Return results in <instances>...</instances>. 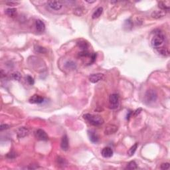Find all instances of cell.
<instances>
[{
	"instance_id": "6da1fadb",
	"label": "cell",
	"mask_w": 170,
	"mask_h": 170,
	"mask_svg": "<svg viewBox=\"0 0 170 170\" xmlns=\"http://www.w3.org/2000/svg\"><path fill=\"white\" fill-rule=\"evenodd\" d=\"M84 118L86 119L90 124L95 126H100L104 123V119L99 115L86 114L85 115H84Z\"/></svg>"
},
{
	"instance_id": "7a4b0ae2",
	"label": "cell",
	"mask_w": 170,
	"mask_h": 170,
	"mask_svg": "<svg viewBox=\"0 0 170 170\" xmlns=\"http://www.w3.org/2000/svg\"><path fill=\"white\" fill-rule=\"evenodd\" d=\"M157 94L154 90H148L146 91L144 98V102L147 105H150L157 100Z\"/></svg>"
},
{
	"instance_id": "3957f363",
	"label": "cell",
	"mask_w": 170,
	"mask_h": 170,
	"mask_svg": "<svg viewBox=\"0 0 170 170\" xmlns=\"http://www.w3.org/2000/svg\"><path fill=\"white\" fill-rule=\"evenodd\" d=\"M164 41H165V37H164V35L162 33H158L152 39V45L154 48L159 49L164 45Z\"/></svg>"
},
{
	"instance_id": "277c9868",
	"label": "cell",
	"mask_w": 170,
	"mask_h": 170,
	"mask_svg": "<svg viewBox=\"0 0 170 170\" xmlns=\"http://www.w3.org/2000/svg\"><path fill=\"white\" fill-rule=\"evenodd\" d=\"M109 105L111 109H116L119 106V96L117 94H112L109 97Z\"/></svg>"
},
{
	"instance_id": "5b68a950",
	"label": "cell",
	"mask_w": 170,
	"mask_h": 170,
	"mask_svg": "<svg viewBox=\"0 0 170 170\" xmlns=\"http://www.w3.org/2000/svg\"><path fill=\"white\" fill-rule=\"evenodd\" d=\"M47 5L50 9L54 11H59L61 9L63 6V4L62 2L59 1H49L47 2Z\"/></svg>"
},
{
	"instance_id": "8992f818",
	"label": "cell",
	"mask_w": 170,
	"mask_h": 170,
	"mask_svg": "<svg viewBox=\"0 0 170 170\" xmlns=\"http://www.w3.org/2000/svg\"><path fill=\"white\" fill-rule=\"evenodd\" d=\"M35 137L37 140L41 141H47L49 139L48 135L42 129H38L35 132Z\"/></svg>"
},
{
	"instance_id": "52a82bcc",
	"label": "cell",
	"mask_w": 170,
	"mask_h": 170,
	"mask_svg": "<svg viewBox=\"0 0 170 170\" xmlns=\"http://www.w3.org/2000/svg\"><path fill=\"white\" fill-rule=\"evenodd\" d=\"M104 78V75L102 73H96V74H92L90 75L88 79L90 82L92 83H96L99 81H102Z\"/></svg>"
},
{
	"instance_id": "ba28073f",
	"label": "cell",
	"mask_w": 170,
	"mask_h": 170,
	"mask_svg": "<svg viewBox=\"0 0 170 170\" xmlns=\"http://www.w3.org/2000/svg\"><path fill=\"white\" fill-rule=\"evenodd\" d=\"M17 136L18 138H23L26 137L29 134V129L26 127H20L17 130L16 132Z\"/></svg>"
},
{
	"instance_id": "9c48e42d",
	"label": "cell",
	"mask_w": 170,
	"mask_h": 170,
	"mask_svg": "<svg viewBox=\"0 0 170 170\" xmlns=\"http://www.w3.org/2000/svg\"><path fill=\"white\" fill-rule=\"evenodd\" d=\"M118 130L117 126L114 125V124H108L106 126L105 130H104V134L106 135H111L117 132Z\"/></svg>"
},
{
	"instance_id": "30bf717a",
	"label": "cell",
	"mask_w": 170,
	"mask_h": 170,
	"mask_svg": "<svg viewBox=\"0 0 170 170\" xmlns=\"http://www.w3.org/2000/svg\"><path fill=\"white\" fill-rule=\"evenodd\" d=\"M61 149L64 151H67L69 148V138L66 135H64L62 138L61 143Z\"/></svg>"
},
{
	"instance_id": "8fae6325",
	"label": "cell",
	"mask_w": 170,
	"mask_h": 170,
	"mask_svg": "<svg viewBox=\"0 0 170 170\" xmlns=\"http://www.w3.org/2000/svg\"><path fill=\"white\" fill-rule=\"evenodd\" d=\"M29 103L32 104H41L44 101V98L42 96L35 94L29 98Z\"/></svg>"
},
{
	"instance_id": "7c38bea8",
	"label": "cell",
	"mask_w": 170,
	"mask_h": 170,
	"mask_svg": "<svg viewBox=\"0 0 170 170\" xmlns=\"http://www.w3.org/2000/svg\"><path fill=\"white\" fill-rule=\"evenodd\" d=\"M165 15H166V11L160 9L155 10V11L152 12L151 16H152V18L154 19H160L164 17Z\"/></svg>"
},
{
	"instance_id": "4fadbf2b",
	"label": "cell",
	"mask_w": 170,
	"mask_h": 170,
	"mask_svg": "<svg viewBox=\"0 0 170 170\" xmlns=\"http://www.w3.org/2000/svg\"><path fill=\"white\" fill-rule=\"evenodd\" d=\"M101 154L105 158H109L113 155V151L110 147H106L103 149Z\"/></svg>"
},
{
	"instance_id": "5bb4252c",
	"label": "cell",
	"mask_w": 170,
	"mask_h": 170,
	"mask_svg": "<svg viewBox=\"0 0 170 170\" xmlns=\"http://www.w3.org/2000/svg\"><path fill=\"white\" fill-rule=\"evenodd\" d=\"M35 27H36L37 31L39 32V33H42V32L45 31V25L41 20H37L36 22H35Z\"/></svg>"
},
{
	"instance_id": "9a60e30c",
	"label": "cell",
	"mask_w": 170,
	"mask_h": 170,
	"mask_svg": "<svg viewBox=\"0 0 170 170\" xmlns=\"http://www.w3.org/2000/svg\"><path fill=\"white\" fill-rule=\"evenodd\" d=\"M88 136H89L90 140L93 143H97L99 140V137L98 134H96V132H94V131H88Z\"/></svg>"
},
{
	"instance_id": "2e32d148",
	"label": "cell",
	"mask_w": 170,
	"mask_h": 170,
	"mask_svg": "<svg viewBox=\"0 0 170 170\" xmlns=\"http://www.w3.org/2000/svg\"><path fill=\"white\" fill-rule=\"evenodd\" d=\"M77 45L78 47H79L80 49L84 51V50H87L88 47V43L86 41H84L83 39L80 40L79 41L77 42Z\"/></svg>"
},
{
	"instance_id": "e0dca14e",
	"label": "cell",
	"mask_w": 170,
	"mask_h": 170,
	"mask_svg": "<svg viewBox=\"0 0 170 170\" xmlns=\"http://www.w3.org/2000/svg\"><path fill=\"white\" fill-rule=\"evenodd\" d=\"M103 12V8L102 7H100L98 9H96V11L93 13V19H97L101 15H102V13Z\"/></svg>"
},
{
	"instance_id": "ac0fdd59",
	"label": "cell",
	"mask_w": 170,
	"mask_h": 170,
	"mask_svg": "<svg viewBox=\"0 0 170 170\" xmlns=\"http://www.w3.org/2000/svg\"><path fill=\"white\" fill-rule=\"evenodd\" d=\"M21 74L19 72H14V73H12L10 76V78H12L13 81H20L21 79Z\"/></svg>"
},
{
	"instance_id": "d6986e66",
	"label": "cell",
	"mask_w": 170,
	"mask_h": 170,
	"mask_svg": "<svg viewBox=\"0 0 170 170\" xmlns=\"http://www.w3.org/2000/svg\"><path fill=\"white\" fill-rule=\"evenodd\" d=\"M138 147V143H135V144H134L129 149V150L128 151V155L129 156H132V155L135 154V151H136V150H137Z\"/></svg>"
},
{
	"instance_id": "ffe728a7",
	"label": "cell",
	"mask_w": 170,
	"mask_h": 170,
	"mask_svg": "<svg viewBox=\"0 0 170 170\" xmlns=\"http://www.w3.org/2000/svg\"><path fill=\"white\" fill-rule=\"evenodd\" d=\"M65 66H66V69H68L74 70L76 69V63H74V62H73V61H69L65 63Z\"/></svg>"
},
{
	"instance_id": "44dd1931",
	"label": "cell",
	"mask_w": 170,
	"mask_h": 170,
	"mask_svg": "<svg viewBox=\"0 0 170 170\" xmlns=\"http://www.w3.org/2000/svg\"><path fill=\"white\" fill-rule=\"evenodd\" d=\"M166 2H159L158 3V7L159 8H160V9L162 10H164V11H168L169 9V5H166Z\"/></svg>"
},
{
	"instance_id": "7402d4cb",
	"label": "cell",
	"mask_w": 170,
	"mask_h": 170,
	"mask_svg": "<svg viewBox=\"0 0 170 170\" xmlns=\"http://www.w3.org/2000/svg\"><path fill=\"white\" fill-rule=\"evenodd\" d=\"M17 9L15 8H8L5 10V13L9 17H13L15 15Z\"/></svg>"
},
{
	"instance_id": "603a6c76",
	"label": "cell",
	"mask_w": 170,
	"mask_h": 170,
	"mask_svg": "<svg viewBox=\"0 0 170 170\" xmlns=\"http://www.w3.org/2000/svg\"><path fill=\"white\" fill-rule=\"evenodd\" d=\"M56 162H57V164H59V166H63V167H64V166H65V165L67 164V162L66 161V160L64 158H62V157H58L57 160H56Z\"/></svg>"
},
{
	"instance_id": "cb8c5ba5",
	"label": "cell",
	"mask_w": 170,
	"mask_h": 170,
	"mask_svg": "<svg viewBox=\"0 0 170 170\" xmlns=\"http://www.w3.org/2000/svg\"><path fill=\"white\" fill-rule=\"evenodd\" d=\"M157 49H158V52L160 53V54L164 55V56H167V55H169V52L168 49L166 48L160 47V48Z\"/></svg>"
},
{
	"instance_id": "d4e9b609",
	"label": "cell",
	"mask_w": 170,
	"mask_h": 170,
	"mask_svg": "<svg viewBox=\"0 0 170 170\" xmlns=\"http://www.w3.org/2000/svg\"><path fill=\"white\" fill-rule=\"evenodd\" d=\"M137 168V164L134 161H132V162H129L127 167H126V169H135Z\"/></svg>"
},
{
	"instance_id": "484cf974",
	"label": "cell",
	"mask_w": 170,
	"mask_h": 170,
	"mask_svg": "<svg viewBox=\"0 0 170 170\" xmlns=\"http://www.w3.org/2000/svg\"><path fill=\"white\" fill-rule=\"evenodd\" d=\"M35 51L37 53H41V54H45L47 53V49L43 47L37 46L35 48Z\"/></svg>"
},
{
	"instance_id": "4316f807",
	"label": "cell",
	"mask_w": 170,
	"mask_h": 170,
	"mask_svg": "<svg viewBox=\"0 0 170 170\" xmlns=\"http://www.w3.org/2000/svg\"><path fill=\"white\" fill-rule=\"evenodd\" d=\"M27 82L28 83V84H29V85H33L34 83H35V81H34L33 78L32 77V76H29V75L27 76Z\"/></svg>"
},
{
	"instance_id": "83f0119b",
	"label": "cell",
	"mask_w": 170,
	"mask_h": 170,
	"mask_svg": "<svg viewBox=\"0 0 170 170\" xmlns=\"http://www.w3.org/2000/svg\"><path fill=\"white\" fill-rule=\"evenodd\" d=\"M79 55L81 56H88L90 55V53L87 50H84V51H82L81 53H79Z\"/></svg>"
},
{
	"instance_id": "f1b7e54d",
	"label": "cell",
	"mask_w": 170,
	"mask_h": 170,
	"mask_svg": "<svg viewBox=\"0 0 170 170\" xmlns=\"http://www.w3.org/2000/svg\"><path fill=\"white\" fill-rule=\"evenodd\" d=\"M83 10L82 9V8H80V7H78V8H76V9L74 10V13H75L76 15H78V16H81V15L83 14Z\"/></svg>"
},
{
	"instance_id": "f546056e",
	"label": "cell",
	"mask_w": 170,
	"mask_h": 170,
	"mask_svg": "<svg viewBox=\"0 0 170 170\" xmlns=\"http://www.w3.org/2000/svg\"><path fill=\"white\" fill-rule=\"evenodd\" d=\"M169 165L170 164H169V163H164V164H162V165H161L160 168L164 170L168 169L169 168Z\"/></svg>"
},
{
	"instance_id": "4dcf8cb0",
	"label": "cell",
	"mask_w": 170,
	"mask_h": 170,
	"mask_svg": "<svg viewBox=\"0 0 170 170\" xmlns=\"http://www.w3.org/2000/svg\"><path fill=\"white\" fill-rule=\"evenodd\" d=\"M9 128V126L8 124H2L1 125V127H0V130L3 131L4 130H7V129Z\"/></svg>"
},
{
	"instance_id": "1f68e13d",
	"label": "cell",
	"mask_w": 170,
	"mask_h": 170,
	"mask_svg": "<svg viewBox=\"0 0 170 170\" xmlns=\"http://www.w3.org/2000/svg\"><path fill=\"white\" fill-rule=\"evenodd\" d=\"M19 2H6V4L9 6H15V5H18Z\"/></svg>"
},
{
	"instance_id": "d6a6232c",
	"label": "cell",
	"mask_w": 170,
	"mask_h": 170,
	"mask_svg": "<svg viewBox=\"0 0 170 170\" xmlns=\"http://www.w3.org/2000/svg\"><path fill=\"white\" fill-rule=\"evenodd\" d=\"M96 53H94L91 56V63H94L95 60H96Z\"/></svg>"
},
{
	"instance_id": "836d02e7",
	"label": "cell",
	"mask_w": 170,
	"mask_h": 170,
	"mask_svg": "<svg viewBox=\"0 0 170 170\" xmlns=\"http://www.w3.org/2000/svg\"><path fill=\"white\" fill-rule=\"evenodd\" d=\"M142 110V108H139V109H137L134 112V116H137L138 114H139L141 112V111Z\"/></svg>"
},
{
	"instance_id": "e575fe53",
	"label": "cell",
	"mask_w": 170,
	"mask_h": 170,
	"mask_svg": "<svg viewBox=\"0 0 170 170\" xmlns=\"http://www.w3.org/2000/svg\"><path fill=\"white\" fill-rule=\"evenodd\" d=\"M0 74H1V78H3V76H5V73H4V72H3V70H1Z\"/></svg>"
},
{
	"instance_id": "d590c367",
	"label": "cell",
	"mask_w": 170,
	"mask_h": 170,
	"mask_svg": "<svg viewBox=\"0 0 170 170\" xmlns=\"http://www.w3.org/2000/svg\"><path fill=\"white\" fill-rule=\"evenodd\" d=\"M132 112H130H130H128V113L127 116H126V119H127V120H129V119H130V116H131V115H132Z\"/></svg>"
},
{
	"instance_id": "8d00e7d4",
	"label": "cell",
	"mask_w": 170,
	"mask_h": 170,
	"mask_svg": "<svg viewBox=\"0 0 170 170\" xmlns=\"http://www.w3.org/2000/svg\"><path fill=\"white\" fill-rule=\"evenodd\" d=\"M86 2H88V3H94V2H95V1H90H90H86Z\"/></svg>"
}]
</instances>
